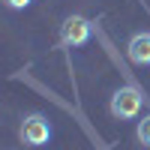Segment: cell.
<instances>
[{"label":"cell","mask_w":150,"mask_h":150,"mask_svg":"<svg viewBox=\"0 0 150 150\" xmlns=\"http://www.w3.org/2000/svg\"><path fill=\"white\" fill-rule=\"evenodd\" d=\"M18 135H21V141L27 147H42V144H48V138H51V123H48L45 114L36 111V114H27L21 120Z\"/></svg>","instance_id":"1"},{"label":"cell","mask_w":150,"mask_h":150,"mask_svg":"<svg viewBox=\"0 0 150 150\" xmlns=\"http://www.w3.org/2000/svg\"><path fill=\"white\" fill-rule=\"evenodd\" d=\"M141 111V93L135 87H117L111 96V114L117 120H132Z\"/></svg>","instance_id":"2"},{"label":"cell","mask_w":150,"mask_h":150,"mask_svg":"<svg viewBox=\"0 0 150 150\" xmlns=\"http://www.w3.org/2000/svg\"><path fill=\"white\" fill-rule=\"evenodd\" d=\"M90 36H93V24H90V18H84V15H69L63 24H60V42H63L66 48L84 45Z\"/></svg>","instance_id":"3"},{"label":"cell","mask_w":150,"mask_h":150,"mask_svg":"<svg viewBox=\"0 0 150 150\" xmlns=\"http://www.w3.org/2000/svg\"><path fill=\"white\" fill-rule=\"evenodd\" d=\"M126 57L132 60L135 66H150V33H147V30L129 36V42H126Z\"/></svg>","instance_id":"4"},{"label":"cell","mask_w":150,"mask_h":150,"mask_svg":"<svg viewBox=\"0 0 150 150\" xmlns=\"http://www.w3.org/2000/svg\"><path fill=\"white\" fill-rule=\"evenodd\" d=\"M135 135H138V141H141L144 147H150V114H144V120H138Z\"/></svg>","instance_id":"5"},{"label":"cell","mask_w":150,"mask_h":150,"mask_svg":"<svg viewBox=\"0 0 150 150\" xmlns=\"http://www.w3.org/2000/svg\"><path fill=\"white\" fill-rule=\"evenodd\" d=\"M3 3H6L9 9H27V6L33 3V0H3Z\"/></svg>","instance_id":"6"}]
</instances>
